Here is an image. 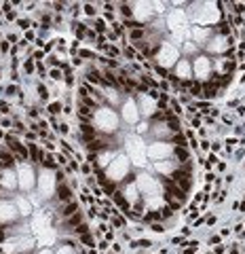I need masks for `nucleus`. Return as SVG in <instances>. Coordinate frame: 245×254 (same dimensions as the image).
<instances>
[{
  "instance_id": "1",
  "label": "nucleus",
  "mask_w": 245,
  "mask_h": 254,
  "mask_svg": "<svg viewBox=\"0 0 245 254\" xmlns=\"http://www.w3.org/2000/svg\"><path fill=\"white\" fill-rule=\"evenodd\" d=\"M93 127L100 131V136L104 138H112L117 136L122 127V121H121V114H119V108H112V106H100L93 114Z\"/></svg>"
},
{
  "instance_id": "2",
  "label": "nucleus",
  "mask_w": 245,
  "mask_h": 254,
  "mask_svg": "<svg viewBox=\"0 0 245 254\" xmlns=\"http://www.w3.org/2000/svg\"><path fill=\"white\" fill-rule=\"evenodd\" d=\"M36 239L34 235H21V237H6L0 244V254H34Z\"/></svg>"
},
{
  "instance_id": "3",
  "label": "nucleus",
  "mask_w": 245,
  "mask_h": 254,
  "mask_svg": "<svg viewBox=\"0 0 245 254\" xmlns=\"http://www.w3.org/2000/svg\"><path fill=\"white\" fill-rule=\"evenodd\" d=\"M17 184H19V193L28 195L32 190H36V182H38V168L32 163H17Z\"/></svg>"
},
{
  "instance_id": "4",
  "label": "nucleus",
  "mask_w": 245,
  "mask_h": 254,
  "mask_svg": "<svg viewBox=\"0 0 245 254\" xmlns=\"http://www.w3.org/2000/svg\"><path fill=\"white\" fill-rule=\"evenodd\" d=\"M57 176L55 171L38 168V182H36V190L38 195L44 199V203H49L51 199H55V190H57Z\"/></svg>"
},
{
  "instance_id": "5",
  "label": "nucleus",
  "mask_w": 245,
  "mask_h": 254,
  "mask_svg": "<svg viewBox=\"0 0 245 254\" xmlns=\"http://www.w3.org/2000/svg\"><path fill=\"white\" fill-rule=\"evenodd\" d=\"M19 220H23V218H21V214H19L13 197H4V199H0V227H11V225H15V222H19Z\"/></svg>"
},
{
  "instance_id": "6",
  "label": "nucleus",
  "mask_w": 245,
  "mask_h": 254,
  "mask_svg": "<svg viewBox=\"0 0 245 254\" xmlns=\"http://www.w3.org/2000/svg\"><path fill=\"white\" fill-rule=\"evenodd\" d=\"M0 190L13 197L19 193V184H17V169L15 168H4L0 171Z\"/></svg>"
},
{
  "instance_id": "7",
  "label": "nucleus",
  "mask_w": 245,
  "mask_h": 254,
  "mask_svg": "<svg viewBox=\"0 0 245 254\" xmlns=\"http://www.w3.org/2000/svg\"><path fill=\"white\" fill-rule=\"evenodd\" d=\"M49 227H53V218H51V214L47 212V208L36 210V212L32 214V218H30V229H32V235L42 233L44 229H49Z\"/></svg>"
},
{
  "instance_id": "8",
  "label": "nucleus",
  "mask_w": 245,
  "mask_h": 254,
  "mask_svg": "<svg viewBox=\"0 0 245 254\" xmlns=\"http://www.w3.org/2000/svg\"><path fill=\"white\" fill-rule=\"evenodd\" d=\"M13 201H15V206L19 210V214H21V218L23 220H30L32 218V214L36 212V208L32 206V201L28 199V195H23V193H15L13 195Z\"/></svg>"
},
{
  "instance_id": "9",
  "label": "nucleus",
  "mask_w": 245,
  "mask_h": 254,
  "mask_svg": "<svg viewBox=\"0 0 245 254\" xmlns=\"http://www.w3.org/2000/svg\"><path fill=\"white\" fill-rule=\"evenodd\" d=\"M76 199V193H74V189L66 182H60L57 184V190H55V201L60 203V206H63V203H70V201H74Z\"/></svg>"
},
{
  "instance_id": "10",
  "label": "nucleus",
  "mask_w": 245,
  "mask_h": 254,
  "mask_svg": "<svg viewBox=\"0 0 245 254\" xmlns=\"http://www.w3.org/2000/svg\"><path fill=\"white\" fill-rule=\"evenodd\" d=\"M34 91H36V98H38V104L41 106H47L51 102V89L47 87V83L42 81H34Z\"/></svg>"
},
{
  "instance_id": "11",
  "label": "nucleus",
  "mask_w": 245,
  "mask_h": 254,
  "mask_svg": "<svg viewBox=\"0 0 245 254\" xmlns=\"http://www.w3.org/2000/svg\"><path fill=\"white\" fill-rule=\"evenodd\" d=\"M81 201L79 199H74V201H70V203H63V206H60V218L61 222L63 220H68L70 216H74L76 212H81Z\"/></svg>"
},
{
  "instance_id": "12",
  "label": "nucleus",
  "mask_w": 245,
  "mask_h": 254,
  "mask_svg": "<svg viewBox=\"0 0 245 254\" xmlns=\"http://www.w3.org/2000/svg\"><path fill=\"white\" fill-rule=\"evenodd\" d=\"M61 112H63V102L61 100H51L47 106L42 108V117L47 119V117H61Z\"/></svg>"
},
{
  "instance_id": "13",
  "label": "nucleus",
  "mask_w": 245,
  "mask_h": 254,
  "mask_svg": "<svg viewBox=\"0 0 245 254\" xmlns=\"http://www.w3.org/2000/svg\"><path fill=\"white\" fill-rule=\"evenodd\" d=\"M85 220H87V214H85V210H81V212H76L74 216H70L68 220H63V222H61V227H66L68 231H74V229H76V227H81ZM61 227H60V229H61Z\"/></svg>"
},
{
  "instance_id": "14",
  "label": "nucleus",
  "mask_w": 245,
  "mask_h": 254,
  "mask_svg": "<svg viewBox=\"0 0 245 254\" xmlns=\"http://www.w3.org/2000/svg\"><path fill=\"white\" fill-rule=\"evenodd\" d=\"M0 163H2L4 168H15V165L19 163V161H17V157L13 155V152H11L9 148H6L4 144H0Z\"/></svg>"
},
{
  "instance_id": "15",
  "label": "nucleus",
  "mask_w": 245,
  "mask_h": 254,
  "mask_svg": "<svg viewBox=\"0 0 245 254\" xmlns=\"http://www.w3.org/2000/svg\"><path fill=\"white\" fill-rule=\"evenodd\" d=\"M102 15V9L98 2H82V19H98Z\"/></svg>"
},
{
  "instance_id": "16",
  "label": "nucleus",
  "mask_w": 245,
  "mask_h": 254,
  "mask_svg": "<svg viewBox=\"0 0 245 254\" xmlns=\"http://www.w3.org/2000/svg\"><path fill=\"white\" fill-rule=\"evenodd\" d=\"M23 79H34L36 76V62L32 57H23V66H21Z\"/></svg>"
},
{
  "instance_id": "17",
  "label": "nucleus",
  "mask_w": 245,
  "mask_h": 254,
  "mask_svg": "<svg viewBox=\"0 0 245 254\" xmlns=\"http://www.w3.org/2000/svg\"><path fill=\"white\" fill-rule=\"evenodd\" d=\"M79 244L89 250V248H98V239H95V235H93V231H91V233L81 235V237H79Z\"/></svg>"
},
{
  "instance_id": "18",
  "label": "nucleus",
  "mask_w": 245,
  "mask_h": 254,
  "mask_svg": "<svg viewBox=\"0 0 245 254\" xmlns=\"http://www.w3.org/2000/svg\"><path fill=\"white\" fill-rule=\"evenodd\" d=\"M68 15L72 17V21H81V17H82V2H70Z\"/></svg>"
},
{
  "instance_id": "19",
  "label": "nucleus",
  "mask_w": 245,
  "mask_h": 254,
  "mask_svg": "<svg viewBox=\"0 0 245 254\" xmlns=\"http://www.w3.org/2000/svg\"><path fill=\"white\" fill-rule=\"evenodd\" d=\"M70 127H72V125H70L66 119H61L60 125H57V129H55V133L60 138H70V136H72V129H70Z\"/></svg>"
},
{
  "instance_id": "20",
  "label": "nucleus",
  "mask_w": 245,
  "mask_h": 254,
  "mask_svg": "<svg viewBox=\"0 0 245 254\" xmlns=\"http://www.w3.org/2000/svg\"><path fill=\"white\" fill-rule=\"evenodd\" d=\"M15 25H17V30H19V32H21V34H23V32L32 30V25H34V19H32V17H19Z\"/></svg>"
},
{
  "instance_id": "21",
  "label": "nucleus",
  "mask_w": 245,
  "mask_h": 254,
  "mask_svg": "<svg viewBox=\"0 0 245 254\" xmlns=\"http://www.w3.org/2000/svg\"><path fill=\"white\" fill-rule=\"evenodd\" d=\"M110 227H112V229H121V231H122V229H127V218H125V216H122L121 212L114 214L112 218H110Z\"/></svg>"
},
{
  "instance_id": "22",
  "label": "nucleus",
  "mask_w": 245,
  "mask_h": 254,
  "mask_svg": "<svg viewBox=\"0 0 245 254\" xmlns=\"http://www.w3.org/2000/svg\"><path fill=\"white\" fill-rule=\"evenodd\" d=\"M49 81L51 83H63V70L61 68H49Z\"/></svg>"
},
{
  "instance_id": "23",
  "label": "nucleus",
  "mask_w": 245,
  "mask_h": 254,
  "mask_svg": "<svg viewBox=\"0 0 245 254\" xmlns=\"http://www.w3.org/2000/svg\"><path fill=\"white\" fill-rule=\"evenodd\" d=\"M76 85H79V79H76V72L63 76V87H66L68 91H72V89H74Z\"/></svg>"
},
{
  "instance_id": "24",
  "label": "nucleus",
  "mask_w": 245,
  "mask_h": 254,
  "mask_svg": "<svg viewBox=\"0 0 245 254\" xmlns=\"http://www.w3.org/2000/svg\"><path fill=\"white\" fill-rule=\"evenodd\" d=\"M70 159H72V157H68V155H63V152H60V150H57V152H55V161H57V165H60V169H66V168H68V163H70Z\"/></svg>"
},
{
  "instance_id": "25",
  "label": "nucleus",
  "mask_w": 245,
  "mask_h": 254,
  "mask_svg": "<svg viewBox=\"0 0 245 254\" xmlns=\"http://www.w3.org/2000/svg\"><path fill=\"white\" fill-rule=\"evenodd\" d=\"M138 51H135L131 44H127V47H122V57H125V60H129V62H133V60H138Z\"/></svg>"
},
{
  "instance_id": "26",
  "label": "nucleus",
  "mask_w": 245,
  "mask_h": 254,
  "mask_svg": "<svg viewBox=\"0 0 245 254\" xmlns=\"http://www.w3.org/2000/svg\"><path fill=\"white\" fill-rule=\"evenodd\" d=\"M11 49H13V44L6 41H0V57H9V53H11Z\"/></svg>"
},
{
  "instance_id": "27",
  "label": "nucleus",
  "mask_w": 245,
  "mask_h": 254,
  "mask_svg": "<svg viewBox=\"0 0 245 254\" xmlns=\"http://www.w3.org/2000/svg\"><path fill=\"white\" fill-rule=\"evenodd\" d=\"M89 176H93V168H91V163L82 161L81 163V178H89Z\"/></svg>"
},
{
  "instance_id": "28",
  "label": "nucleus",
  "mask_w": 245,
  "mask_h": 254,
  "mask_svg": "<svg viewBox=\"0 0 245 254\" xmlns=\"http://www.w3.org/2000/svg\"><path fill=\"white\" fill-rule=\"evenodd\" d=\"M98 206H89L87 210H85V214H87V220H98Z\"/></svg>"
},
{
  "instance_id": "29",
  "label": "nucleus",
  "mask_w": 245,
  "mask_h": 254,
  "mask_svg": "<svg viewBox=\"0 0 245 254\" xmlns=\"http://www.w3.org/2000/svg\"><path fill=\"white\" fill-rule=\"evenodd\" d=\"M32 60H34L36 64H38V62H44V60H47V53H44L42 49H34V53H32Z\"/></svg>"
},
{
  "instance_id": "30",
  "label": "nucleus",
  "mask_w": 245,
  "mask_h": 254,
  "mask_svg": "<svg viewBox=\"0 0 245 254\" xmlns=\"http://www.w3.org/2000/svg\"><path fill=\"white\" fill-rule=\"evenodd\" d=\"M23 38H25V41H28L30 44H34L36 38H38V32H36V30H28V32H23Z\"/></svg>"
},
{
  "instance_id": "31",
  "label": "nucleus",
  "mask_w": 245,
  "mask_h": 254,
  "mask_svg": "<svg viewBox=\"0 0 245 254\" xmlns=\"http://www.w3.org/2000/svg\"><path fill=\"white\" fill-rule=\"evenodd\" d=\"M108 248H112V244H110V241H106V239H100V241H98V250H100L102 254H104V252H108Z\"/></svg>"
},
{
  "instance_id": "32",
  "label": "nucleus",
  "mask_w": 245,
  "mask_h": 254,
  "mask_svg": "<svg viewBox=\"0 0 245 254\" xmlns=\"http://www.w3.org/2000/svg\"><path fill=\"white\" fill-rule=\"evenodd\" d=\"M148 229H150L152 233H163V231H165V229H163V222H154V225H150Z\"/></svg>"
},
{
  "instance_id": "33",
  "label": "nucleus",
  "mask_w": 245,
  "mask_h": 254,
  "mask_svg": "<svg viewBox=\"0 0 245 254\" xmlns=\"http://www.w3.org/2000/svg\"><path fill=\"white\" fill-rule=\"evenodd\" d=\"M70 64H72V68H81V66H85V62L81 60V57H70Z\"/></svg>"
},
{
  "instance_id": "34",
  "label": "nucleus",
  "mask_w": 245,
  "mask_h": 254,
  "mask_svg": "<svg viewBox=\"0 0 245 254\" xmlns=\"http://www.w3.org/2000/svg\"><path fill=\"white\" fill-rule=\"evenodd\" d=\"M17 47H19V49H21V51H25V49H28V47H32V44H30V42H28V41H25V38L21 36V41H19V42H17Z\"/></svg>"
},
{
  "instance_id": "35",
  "label": "nucleus",
  "mask_w": 245,
  "mask_h": 254,
  "mask_svg": "<svg viewBox=\"0 0 245 254\" xmlns=\"http://www.w3.org/2000/svg\"><path fill=\"white\" fill-rule=\"evenodd\" d=\"M114 237H117V235H114V229H110V231H108V233L104 235V239H106V241H110V244L114 241Z\"/></svg>"
},
{
  "instance_id": "36",
  "label": "nucleus",
  "mask_w": 245,
  "mask_h": 254,
  "mask_svg": "<svg viewBox=\"0 0 245 254\" xmlns=\"http://www.w3.org/2000/svg\"><path fill=\"white\" fill-rule=\"evenodd\" d=\"M34 254H55V248H42V250H36Z\"/></svg>"
},
{
  "instance_id": "37",
  "label": "nucleus",
  "mask_w": 245,
  "mask_h": 254,
  "mask_svg": "<svg viewBox=\"0 0 245 254\" xmlns=\"http://www.w3.org/2000/svg\"><path fill=\"white\" fill-rule=\"evenodd\" d=\"M0 41H4V34H2V30H0Z\"/></svg>"
},
{
  "instance_id": "38",
  "label": "nucleus",
  "mask_w": 245,
  "mask_h": 254,
  "mask_svg": "<svg viewBox=\"0 0 245 254\" xmlns=\"http://www.w3.org/2000/svg\"><path fill=\"white\" fill-rule=\"evenodd\" d=\"M2 169H4V165H2V163H0V171H2Z\"/></svg>"
}]
</instances>
